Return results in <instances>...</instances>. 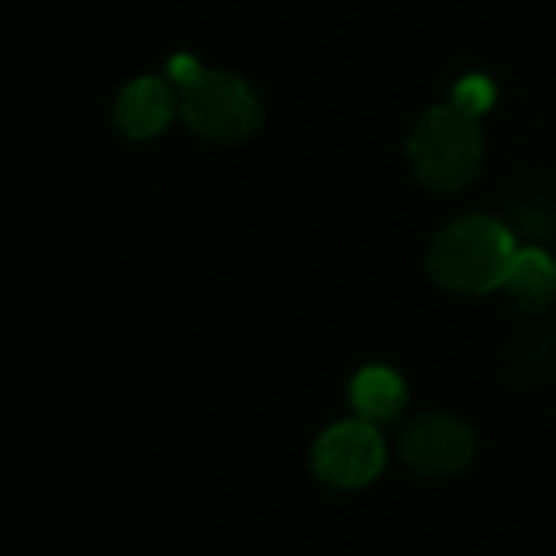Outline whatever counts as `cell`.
<instances>
[{"label":"cell","mask_w":556,"mask_h":556,"mask_svg":"<svg viewBox=\"0 0 556 556\" xmlns=\"http://www.w3.org/2000/svg\"><path fill=\"white\" fill-rule=\"evenodd\" d=\"M515 254V235L502 222L489 215H466L437 231L427 267L443 290L479 296L505 287Z\"/></svg>","instance_id":"6da1fadb"},{"label":"cell","mask_w":556,"mask_h":556,"mask_svg":"<svg viewBox=\"0 0 556 556\" xmlns=\"http://www.w3.org/2000/svg\"><path fill=\"white\" fill-rule=\"evenodd\" d=\"M407 156L424 186L437 192L466 189L482 169L479 117L459 111L453 101L430 108L407 140Z\"/></svg>","instance_id":"7a4b0ae2"},{"label":"cell","mask_w":556,"mask_h":556,"mask_svg":"<svg viewBox=\"0 0 556 556\" xmlns=\"http://www.w3.org/2000/svg\"><path fill=\"white\" fill-rule=\"evenodd\" d=\"M182 121L208 143H238L261 124L257 94L231 72H202L182 88Z\"/></svg>","instance_id":"3957f363"},{"label":"cell","mask_w":556,"mask_h":556,"mask_svg":"<svg viewBox=\"0 0 556 556\" xmlns=\"http://www.w3.org/2000/svg\"><path fill=\"white\" fill-rule=\"evenodd\" d=\"M384 459H388L384 437L378 433L375 424L362 417L326 427L309 453L316 479L339 492L371 485L381 476Z\"/></svg>","instance_id":"277c9868"},{"label":"cell","mask_w":556,"mask_h":556,"mask_svg":"<svg viewBox=\"0 0 556 556\" xmlns=\"http://www.w3.org/2000/svg\"><path fill=\"white\" fill-rule=\"evenodd\" d=\"M397 456L424 479H450L476 459V433L463 417L424 414L401 430Z\"/></svg>","instance_id":"5b68a950"},{"label":"cell","mask_w":556,"mask_h":556,"mask_svg":"<svg viewBox=\"0 0 556 556\" xmlns=\"http://www.w3.org/2000/svg\"><path fill=\"white\" fill-rule=\"evenodd\" d=\"M176 114V98L160 78H134L121 88L114 101V124L130 140H150L169 127Z\"/></svg>","instance_id":"8992f818"},{"label":"cell","mask_w":556,"mask_h":556,"mask_svg":"<svg viewBox=\"0 0 556 556\" xmlns=\"http://www.w3.org/2000/svg\"><path fill=\"white\" fill-rule=\"evenodd\" d=\"M349 401L355 414L368 424H388L404 414L407 407V384L388 365L362 368L349 384Z\"/></svg>","instance_id":"52a82bcc"},{"label":"cell","mask_w":556,"mask_h":556,"mask_svg":"<svg viewBox=\"0 0 556 556\" xmlns=\"http://www.w3.org/2000/svg\"><path fill=\"white\" fill-rule=\"evenodd\" d=\"M505 290L528 313L551 309L556 303V261L541 248H521L505 277Z\"/></svg>","instance_id":"ba28073f"},{"label":"cell","mask_w":556,"mask_h":556,"mask_svg":"<svg viewBox=\"0 0 556 556\" xmlns=\"http://www.w3.org/2000/svg\"><path fill=\"white\" fill-rule=\"evenodd\" d=\"M453 104L472 117H482L495 104V85L485 75H466L453 88Z\"/></svg>","instance_id":"9c48e42d"},{"label":"cell","mask_w":556,"mask_h":556,"mask_svg":"<svg viewBox=\"0 0 556 556\" xmlns=\"http://www.w3.org/2000/svg\"><path fill=\"white\" fill-rule=\"evenodd\" d=\"M205 68L192 59V55H176L173 62H169V78L179 85V88H186V85H192L199 75H202Z\"/></svg>","instance_id":"30bf717a"}]
</instances>
